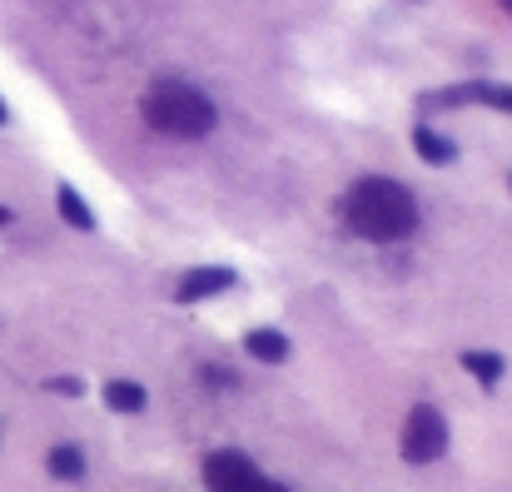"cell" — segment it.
I'll return each mask as SVG.
<instances>
[{
    "label": "cell",
    "instance_id": "obj_9",
    "mask_svg": "<svg viewBox=\"0 0 512 492\" xmlns=\"http://www.w3.org/2000/svg\"><path fill=\"white\" fill-rule=\"evenodd\" d=\"M55 209H60V219H65L70 229H80V234L95 229V209H90L85 194H80L75 184H65V179H60V189H55Z\"/></svg>",
    "mask_w": 512,
    "mask_h": 492
},
{
    "label": "cell",
    "instance_id": "obj_2",
    "mask_svg": "<svg viewBox=\"0 0 512 492\" xmlns=\"http://www.w3.org/2000/svg\"><path fill=\"white\" fill-rule=\"evenodd\" d=\"M140 110H145V125H150V130L174 135V140H199V135H209V130L219 125L214 100H209L199 85L179 80V75H160V80L145 90Z\"/></svg>",
    "mask_w": 512,
    "mask_h": 492
},
{
    "label": "cell",
    "instance_id": "obj_8",
    "mask_svg": "<svg viewBox=\"0 0 512 492\" xmlns=\"http://www.w3.org/2000/svg\"><path fill=\"white\" fill-rule=\"evenodd\" d=\"M45 473L55 483H85V453H80V443H55L45 453Z\"/></svg>",
    "mask_w": 512,
    "mask_h": 492
},
{
    "label": "cell",
    "instance_id": "obj_5",
    "mask_svg": "<svg viewBox=\"0 0 512 492\" xmlns=\"http://www.w3.org/2000/svg\"><path fill=\"white\" fill-rule=\"evenodd\" d=\"M234 284H239V274H234L229 264H199V269H184V274H179L174 299H179V304H199V299H214V294H224V289H234Z\"/></svg>",
    "mask_w": 512,
    "mask_h": 492
},
{
    "label": "cell",
    "instance_id": "obj_1",
    "mask_svg": "<svg viewBox=\"0 0 512 492\" xmlns=\"http://www.w3.org/2000/svg\"><path fill=\"white\" fill-rule=\"evenodd\" d=\"M343 224L368 239V244H403L408 234H418V199L408 184L388 179V174H363L348 184L339 204Z\"/></svg>",
    "mask_w": 512,
    "mask_h": 492
},
{
    "label": "cell",
    "instance_id": "obj_14",
    "mask_svg": "<svg viewBox=\"0 0 512 492\" xmlns=\"http://www.w3.org/2000/svg\"><path fill=\"white\" fill-rule=\"evenodd\" d=\"M254 492H289V488H284V483H269V478H259V488H254Z\"/></svg>",
    "mask_w": 512,
    "mask_h": 492
},
{
    "label": "cell",
    "instance_id": "obj_17",
    "mask_svg": "<svg viewBox=\"0 0 512 492\" xmlns=\"http://www.w3.org/2000/svg\"><path fill=\"white\" fill-rule=\"evenodd\" d=\"M498 5H503V10H508V15H512V0H498Z\"/></svg>",
    "mask_w": 512,
    "mask_h": 492
},
{
    "label": "cell",
    "instance_id": "obj_12",
    "mask_svg": "<svg viewBox=\"0 0 512 492\" xmlns=\"http://www.w3.org/2000/svg\"><path fill=\"white\" fill-rule=\"evenodd\" d=\"M45 388H50V393H60V398H80V393H85V383H80V378H45Z\"/></svg>",
    "mask_w": 512,
    "mask_h": 492
},
{
    "label": "cell",
    "instance_id": "obj_19",
    "mask_svg": "<svg viewBox=\"0 0 512 492\" xmlns=\"http://www.w3.org/2000/svg\"><path fill=\"white\" fill-rule=\"evenodd\" d=\"M0 433H5V423H0Z\"/></svg>",
    "mask_w": 512,
    "mask_h": 492
},
{
    "label": "cell",
    "instance_id": "obj_13",
    "mask_svg": "<svg viewBox=\"0 0 512 492\" xmlns=\"http://www.w3.org/2000/svg\"><path fill=\"white\" fill-rule=\"evenodd\" d=\"M204 383H214V388H234V373H219V368H204Z\"/></svg>",
    "mask_w": 512,
    "mask_h": 492
},
{
    "label": "cell",
    "instance_id": "obj_10",
    "mask_svg": "<svg viewBox=\"0 0 512 492\" xmlns=\"http://www.w3.org/2000/svg\"><path fill=\"white\" fill-rule=\"evenodd\" d=\"M100 398H105V408H115V413H145V403H150L145 383H135V378H110V383L100 388Z\"/></svg>",
    "mask_w": 512,
    "mask_h": 492
},
{
    "label": "cell",
    "instance_id": "obj_15",
    "mask_svg": "<svg viewBox=\"0 0 512 492\" xmlns=\"http://www.w3.org/2000/svg\"><path fill=\"white\" fill-rule=\"evenodd\" d=\"M5 120H10V110H5V100H0V125H5Z\"/></svg>",
    "mask_w": 512,
    "mask_h": 492
},
{
    "label": "cell",
    "instance_id": "obj_3",
    "mask_svg": "<svg viewBox=\"0 0 512 492\" xmlns=\"http://www.w3.org/2000/svg\"><path fill=\"white\" fill-rule=\"evenodd\" d=\"M443 453H448V418L433 403H418L403 423V463L423 468V463H438Z\"/></svg>",
    "mask_w": 512,
    "mask_h": 492
},
{
    "label": "cell",
    "instance_id": "obj_18",
    "mask_svg": "<svg viewBox=\"0 0 512 492\" xmlns=\"http://www.w3.org/2000/svg\"><path fill=\"white\" fill-rule=\"evenodd\" d=\"M508 189H512V174H508Z\"/></svg>",
    "mask_w": 512,
    "mask_h": 492
},
{
    "label": "cell",
    "instance_id": "obj_11",
    "mask_svg": "<svg viewBox=\"0 0 512 492\" xmlns=\"http://www.w3.org/2000/svg\"><path fill=\"white\" fill-rule=\"evenodd\" d=\"M483 388H498L503 383V373H508V363H503V353H493V348H468L463 358H458Z\"/></svg>",
    "mask_w": 512,
    "mask_h": 492
},
{
    "label": "cell",
    "instance_id": "obj_4",
    "mask_svg": "<svg viewBox=\"0 0 512 492\" xmlns=\"http://www.w3.org/2000/svg\"><path fill=\"white\" fill-rule=\"evenodd\" d=\"M259 468L239 453V448H219L204 458V488L209 492H254L259 488Z\"/></svg>",
    "mask_w": 512,
    "mask_h": 492
},
{
    "label": "cell",
    "instance_id": "obj_7",
    "mask_svg": "<svg viewBox=\"0 0 512 492\" xmlns=\"http://www.w3.org/2000/svg\"><path fill=\"white\" fill-rule=\"evenodd\" d=\"M244 353L259 358V363H284V358L294 353V343H289V333H279V328H249V333H244Z\"/></svg>",
    "mask_w": 512,
    "mask_h": 492
},
{
    "label": "cell",
    "instance_id": "obj_16",
    "mask_svg": "<svg viewBox=\"0 0 512 492\" xmlns=\"http://www.w3.org/2000/svg\"><path fill=\"white\" fill-rule=\"evenodd\" d=\"M0 224H10V209H0Z\"/></svg>",
    "mask_w": 512,
    "mask_h": 492
},
{
    "label": "cell",
    "instance_id": "obj_6",
    "mask_svg": "<svg viewBox=\"0 0 512 492\" xmlns=\"http://www.w3.org/2000/svg\"><path fill=\"white\" fill-rule=\"evenodd\" d=\"M413 150H418V160L423 164H433V169H448V164L458 160V145L448 140V135H438L433 125H413Z\"/></svg>",
    "mask_w": 512,
    "mask_h": 492
}]
</instances>
